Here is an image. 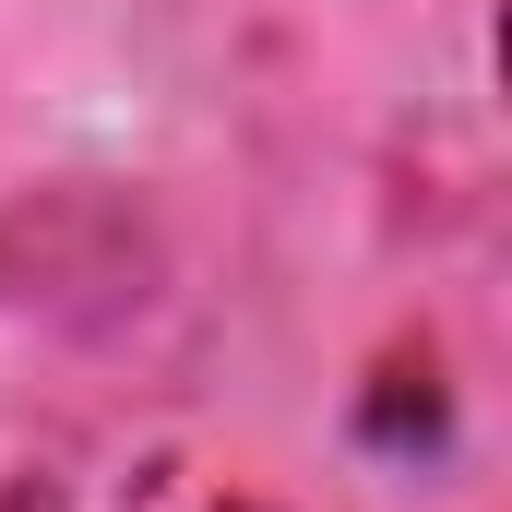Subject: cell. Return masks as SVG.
<instances>
[{"instance_id":"cell-1","label":"cell","mask_w":512,"mask_h":512,"mask_svg":"<svg viewBox=\"0 0 512 512\" xmlns=\"http://www.w3.org/2000/svg\"><path fill=\"white\" fill-rule=\"evenodd\" d=\"M215 512H262V501H215Z\"/></svg>"}]
</instances>
